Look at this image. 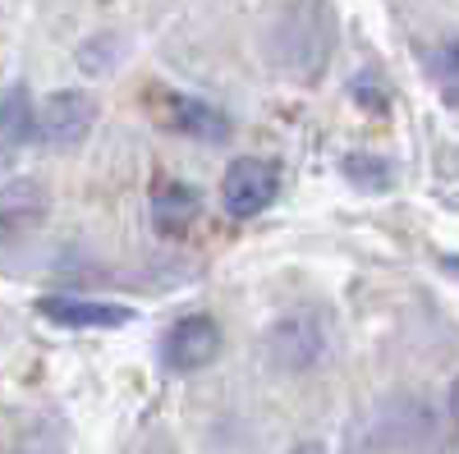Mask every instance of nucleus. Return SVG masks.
<instances>
[{
  "label": "nucleus",
  "instance_id": "10",
  "mask_svg": "<svg viewBox=\"0 0 459 454\" xmlns=\"http://www.w3.org/2000/svg\"><path fill=\"white\" fill-rule=\"evenodd\" d=\"M428 64H432V79L441 83V92L459 101V42H450V47L432 51V60H428Z\"/></svg>",
  "mask_w": 459,
  "mask_h": 454
},
{
  "label": "nucleus",
  "instance_id": "11",
  "mask_svg": "<svg viewBox=\"0 0 459 454\" xmlns=\"http://www.w3.org/2000/svg\"><path fill=\"white\" fill-rule=\"evenodd\" d=\"M299 454H326V445H303Z\"/></svg>",
  "mask_w": 459,
  "mask_h": 454
},
{
  "label": "nucleus",
  "instance_id": "7",
  "mask_svg": "<svg viewBox=\"0 0 459 454\" xmlns=\"http://www.w3.org/2000/svg\"><path fill=\"white\" fill-rule=\"evenodd\" d=\"M47 216V188L37 179H10L0 188V230L23 235L32 225H42Z\"/></svg>",
  "mask_w": 459,
  "mask_h": 454
},
{
  "label": "nucleus",
  "instance_id": "6",
  "mask_svg": "<svg viewBox=\"0 0 459 454\" xmlns=\"http://www.w3.org/2000/svg\"><path fill=\"white\" fill-rule=\"evenodd\" d=\"M166 124L184 138H203V142H221L230 133V120L203 97H166Z\"/></svg>",
  "mask_w": 459,
  "mask_h": 454
},
{
  "label": "nucleus",
  "instance_id": "12",
  "mask_svg": "<svg viewBox=\"0 0 459 454\" xmlns=\"http://www.w3.org/2000/svg\"><path fill=\"white\" fill-rule=\"evenodd\" d=\"M446 267H450V271L459 276V257H446Z\"/></svg>",
  "mask_w": 459,
  "mask_h": 454
},
{
  "label": "nucleus",
  "instance_id": "5",
  "mask_svg": "<svg viewBox=\"0 0 459 454\" xmlns=\"http://www.w3.org/2000/svg\"><path fill=\"white\" fill-rule=\"evenodd\" d=\"M37 313L56 326H74V330H115V326L134 321V308H125V303H97V298H69V294L37 298Z\"/></svg>",
  "mask_w": 459,
  "mask_h": 454
},
{
  "label": "nucleus",
  "instance_id": "3",
  "mask_svg": "<svg viewBox=\"0 0 459 454\" xmlns=\"http://www.w3.org/2000/svg\"><path fill=\"white\" fill-rule=\"evenodd\" d=\"M221 354V326L207 317V313H188L179 317L166 339H161V358L170 372H194V367H207L212 358Z\"/></svg>",
  "mask_w": 459,
  "mask_h": 454
},
{
  "label": "nucleus",
  "instance_id": "9",
  "mask_svg": "<svg viewBox=\"0 0 459 454\" xmlns=\"http://www.w3.org/2000/svg\"><path fill=\"white\" fill-rule=\"evenodd\" d=\"M194 216H198V193H194V188H184V184L157 188V225H161V230L179 235Z\"/></svg>",
  "mask_w": 459,
  "mask_h": 454
},
{
  "label": "nucleus",
  "instance_id": "4",
  "mask_svg": "<svg viewBox=\"0 0 459 454\" xmlns=\"http://www.w3.org/2000/svg\"><path fill=\"white\" fill-rule=\"evenodd\" d=\"M266 349H272V363H281V367H294V372L317 367V363L326 358V330H322V321L308 317V313H290V317H281V321L272 326V335H266Z\"/></svg>",
  "mask_w": 459,
  "mask_h": 454
},
{
  "label": "nucleus",
  "instance_id": "2",
  "mask_svg": "<svg viewBox=\"0 0 459 454\" xmlns=\"http://www.w3.org/2000/svg\"><path fill=\"white\" fill-rule=\"evenodd\" d=\"M276 198V166L272 161H262V157H239V161H230L225 179H221V202L230 216H257L266 211Z\"/></svg>",
  "mask_w": 459,
  "mask_h": 454
},
{
  "label": "nucleus",
  "instance_id": "8",
  "mask_svg": "<svg viewBox=\"0 0 459 454\" xmlns=\"http://www.w3.org/2000/svg\"><path fill=\"white\" fill-rule=\"evenodd\" d=\"M28 138H37V106H32L28 88H10L0 97V147L14 151Z\"/></svg>",
  "mask_w": 459,
  "mask_h": 454
},
{
  "label": "nucleus",
  "instance_id": "1",
  "mask_svg": "<svg viewBox=\"0 0 459 454\" xmlns=\"http://www.w3.org/2000/svg\"><path fill=\"white\" fill-rule=\"evenodd\" d=\"M97 124V101L88 92H51L42 101V110H37V142H47L56 151H69V147H79Z\"/></svg>",
  "mask_w": 459,
  "mask_h": 454
}]
</instances>
